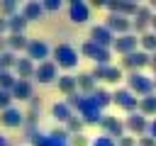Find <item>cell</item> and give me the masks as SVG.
Listing matches in <instances>:
<instances>
[{
  "label": "cell",
  "instance_id": "cell-10",
  "mask_svg": "<svg viewBox=\"0 0 156 146\" xmlns=\"http://www.w3.org/2000/svg\"><path fill=\"white\" fill-rule=\"evenodd\" d=\"M151 17H154V10H151L149 5H144V2H141V5L136 7L134 17H132V29H134V34H144V32L149 29Z\"/></svg>",
  "mask_w": 156,
  "mask_h": 146
},
{
  "label": "cell",
  "instance_id": "cell-23",
  "mask_svg": "<svg viewBox=\"0 0 156 146\" xmlns=\"http://www.w3.org/2000/svg\"><path fill=\"white\" fill-rule=\"evenodd\" d=\"M27 44H29V39H27V34L22 32V34H7L5 36V46L10 49V51H24L27 49Z\"/></svg>",
  "mask_w": 156,
  "mask_h": 146
},
{
  "label": "cell",
  "instance_id": "cell-19",
  "mask_svg": "<svg viewBox=\"0 0 156 146\" xmlns=\"http://www.w3.org/2000/svg\"><path fill=\"white\" fill-rule=\"evenodd\" d=\"M107 12H119V15H127V17H134L139 2L136 0H107L105 2Z\"/></svg>",
  "mask_w": 156,
  "mask_h": 146
},
{
  "label": "cell",
  "instance_id": "cell-25",
  "mask_svg": "<svg viewBox=\"0 0 156 146\" xmlns=\"http://www.w3.org/2000/svg\"><path fill=\"white\" fill-rule=\"evenodd\" d=\"M76 83H78V90H80L83 95H90V92L98 88V80L93 78V73H80V75H76Z\"/></svg>",
  "mask_w": 156,
  "mask_h": 146
},
{
  "label": "cell",
  "instance_id": "cell-8",
  "mask_svg": "<svg viewBox=\"0 0 156 146\" xmlns=\"http://www.w3.org/2000/svg\"><path fill=\"white\" fill-rule=\"evenodd\" d=\"M56 78H58V66L54 63V61H41V63H37V68H34V80L37 83H41V85H49V83H56Z\"/></svg>",
  "mask_w": 156,
  "mask_h": 146
},
{
  "label": "cell",
  "instance_id": "cell-26",
  "mask_svg": "<svg viewBox=\"0 0 156 146\" xmlns=\"http://www.w3.org/2000/svg\"><path fill=\"white\" fill-rule=\"evenodd\" d=\"M24 29H27V19L22 17V12H15L7 17V32L10 34H22Z\"/></svg>",
  "mask_w": 156,
  "mask_h": 146
},
{
  "label": "cell",
  "instance_id": "cell-30",
  "mask_svg": "<svg viewBox=\"0 0 156 146\" xmlns=\"http://www.w3.org/2000/svg\"><path fill=\"white\" fill-rule=\"evenodd\" d=\"M15 63H17V54L15 51H10V49L0 51V71H12Z\"/></svg>",
  "mask_w": 156,
  "mask_h": 146
},
{
  "label": "cell",
  "instance_id": "cell-14",
  "mask_svg": "<svg viewBox=\"0 0 156 146\" xmlns=\"http://www.w3.org/2000/svg\"><path fill=\"white\" fill-rule=\"evenodd\" d=\"M146 127H149V122H146V117H144L139 109L129 112V114H127V119H124V129H127V131H132V134H136V136L146 134Z\"/></svg>",
  "mask_w": 156,
  "mask_h": 146
},
{
  "label": "cell",
  "instance_id": "cell-6",
  "mask_svg": "<svg viewBox=\"0 0 156 146\" xmlns=\"http://www.w3.org/2000/svg\"><path fill=\"white\" fill-rule=\"evenodd\" d=\"M95 80H102V83H119L124 75H122V68L119 66H112V63H95V68L90 71Z\"/></svg>",
  "mask_w": 156,
  "mask_h": 146
},
{
  "label": "cell",
  "instance_id": "cell-5",
  "mask_svg": "<svg viewBox=\"0 0 156 146\" xmlns=\"http://www.w3.org/2000/svg\"><path fill=\"white\" fill-rule=\"evenodd\" d=\"M78 114L85 124H100V119H102V109L95 105V100L90 95H83V100L78 105Z\"/></svg>",
  "mask_w": 156,
  "mask_h": 146
},
{
  "label": "cell",
  "instance_id": "cell-35",
  "mask_svg": "<svg viewBox=\"0 0 156 146\" xmlns=\"http://www.w3.org/2000/svg\"><path fill=\"white\" fill-rule=\"evenodd\" d=\"M90 146H117V144H115V139H112V136L100 134V136H95V139L90 141Z\"/></svg>",
  "mask_w": 156,
  "mask_h": 146
},
{
  "label": "cell",
  "instance_id": "cell-34",
  "mask_svg": "<svg viewBox=\"0 0 156 146\" xmlns=\"http://www.w3.org/2000/svg\"><path fill=\"white\" fill-rule=\"evenodd\" d=\"M68 146H90V141H88V136L80 131V134H71V139H68Z\"/></svg>",
  "mask_w": 156,
  "mask_h": 146
},
{
  "label": "cell",
  "instance_id": "cell-43",
  "mask_svg": "<svg viewBox=\"0 0 156 146\" xmlns=\"http://www.w3.org/2000/svg\"><path fill=\"white\" fill-rule=\"evenodd\" d=\"M105 2H107V0H88V5H90V7H98V10L105 7Z\"/></svg>",
  "mask_w": 156,
  "mask_h": 146
},
{
  "label": "cell",
  "instance_id": "cell-42",
  "mask_svg": "<svg viewBox=\"0 0 156 146\" xmlns=\"http://www.w3.org/2000/svg\"><path fill=\"white\" fill-rule=\"evenodd\" d=\"M149 68L154 71V75H156V51L154 54H149Z\"/></svg>",
  "mask_w": 156,
  "mask_h": 146
},
{
  "label": "cell",
  "instance_id": "cell-28",
  "mask_svg": "<svg viewBox=\"0 0 156 146\" xmlns=\"http://www.w3.org/2000/svg\"><path fill=\"white\" fill-rule=\"evenodd\" d=\"M56 88H58L63 95H68V92H76V90H78L76 75H58V78H56Z\"/></svg>",
  "mask_w": 156,
  "mask_h": 146
},
{
  "label": "cell",
  "instance_id": "cell-1",
  "mask_svg": "<svg viewBox=\"0 0 156 146\" xmlns=\"http://www.w3.org/2000/svg\"><path fill=\"white\" fill-rule=\"evenodd\" d=\"M51 58H54V63H56L58 68L71 71V68H76V66H78L80 54H78L71 44H58V46H54V49H51Z\"/></svg>",
  "mask_w": 156,
  "mask_h": 146
},
{
  "label": "cell",
  "instance_id": "cell-13",
  "mask_svg": "<svg viewBox=\"0 0 156 146\" xmlns=\"http://www.w3.org/2000/svg\"><path fill=\"white\" fill-rule=\"evenodd\" d=\"M0 124H2V127H7V129H17V127H22V124H24V112L10 105V107L0 109Z\"/></svg>",
  "mask_w": 156,
  "mask_h": 146
},
{
  "label": "cell",
  "instance_id": "cell-45",
  "mask_svg": "<svg viewBox=\"0 0 156 146\" xmlns=\"http://www.w3.org/2000/svg\"><path fill=\"white\" fill-rule=\"evenodd\" d=\"M149 29L156 32V12H154V17H151V22H149Z\"/></svg>",
  "mask_w": 156,
  "mask_h": 146
},
{
  "label": "cell",
  "instance_id": "cell-9",
  "mask_svg": "<svg viewBox=\"0 0 156 146\" xmlns=\"http://www.w3.org/2000/svg\"><path fill=\"white\" fill-rule=\"evenodd\" d=\"M112 102H115L117 107H122L124 112H134L136 105H139V97H136L129 88H117V90L112 92Z\"/></svg>",
  "mask_w": 156,
  "mask_h": 146
},
{
  "label": "cell",
  "instance_id": "cell-51",
  "mask_svg": "<svg viewBox=\"0 0 156 146\" xmlns=\"http://www.w3.org/2000/svg\"><path fill=\"white\" fill-rule=\"evenodd\" d=\"M15 2H17V5H20V2H24V0H15Z\"/></svg>",
  "mask_w": 156,
  "mask_h": 146
},
{
  "label": "cell",
  "instance_id": "cell-29",
  "mask_svg": "<svg viewBox=\"0 0 156 146\" xmlns=\"http://www.w3.org/2000/svg\"><path fill=\"white\" fill-rule=\"evenodd\" d=\"M90 97L95 100V105L102 109V107H107V105H112V92L110 90H105V88H95L93 92H90Z\"/></svg>",
  "mask_w": 156,
  "mask_h": 146
},
{
  "label": "cell",
  "instance_id": "cell-12",
  "mask_svg": "<svg viewBox=\"0 0 156 146\" xmlns=\"http://www.w3.org/2000/svg\"><path fill=\"white\" fill-rule=\"evenodd\" d=\"M24 51H27V56H29L34 63H41V61H46V58L51 56V46H49L44 39H32Z\"/></svg>",
  "mask_w": 156,
  "mask_h": 146
},
{
  "label": "cell",
  "instance_id": "cell-21",
  "mask_svg": "<svg viewBox=\"0 0 156 146\" xmlns=\"http://www.w3.org/2000/svg\"><path fill=\"white\" fill-rule=\"evenodd\" d=\"M34 68H37V63L29 58V56H24V58H17V63H15V75L17 78H27V80H32L34 78Z\"/></svg>",
  "mask_w": 156,
  "mask_h": 146
},
{
  "label": "cell",
  "instance_id": "cell-36",
  "mask_svg": "<svg viewBox=\"0 0 156 146\" xmlns=\"http://www.w3.org/2000/svg\"><path fill=\"white\" fill-rule=\"evenodd\" d=\"M80 100H83V92H80V90H76V92H68V95H66V102L71 105V109H78Z\"/></svg>",
  "mask_w": 156,
  "mask_h": 146
},
{
  "label": "cell",
  "instance_id": "cell-2",
  "mask_svg": "<svg viewBox=\"0 0 156 146\" xmlns=\"http://www.w3.org/2000/svg\"><path fill=\"white\" fill-rule=\"evenodd\" d=\"M127 88H129L136 97L149 95V92H154V78L144 75L141 71H129V75H127Z\"/></svg>",
  "mask_w": 156,
  "mask_h": 146
},
{
  "label": "cell",
  "instance_id": "cell-3",
  "mask_svg": "<svg viewBox=\"0 0 156 146\" xmlns=\"http://www.w3.org/2000/svg\"><path fill=\"white\" fill-rule=\"evenodd\" d=\"M78 54L85 56V58H90V61H95V63H110V58H112V49L100 46V44H95L90 39L80 44V51Z\"/></svg>",
  "mask_w": 156,
  "mask_h": 146
},
{
  "label": "cell",
  "instance_id": "cell-15",
  "mask_svg": "<svg viewBox=\"0 0 156 146\" xmlns=\"http://www.w3.org/2000/svg\"><path fill=\"white\" fill-rule=\"evenodd\" d=\"M100 127H102V131H105L107 136H112V139H119V136L127 131V129H124V122L117 119V117H112V114H102Z\"/></svg>",
  "mask_w": 156,
  "mask_h": 146
},
{
  "label": "cell",
  "instance_id": "cell-22",
  "mask_svg": "<svg viewBox=\"0 0 156 146\" xmlns=\"http://www.w3.org/2000/svg\"><path fill=\"white\" fill-rule=\"evenodd\" d=\"M136 109H139L144 117H154V114H156V92L141 95V97H139V105H136Z\"/></svg>",
  "mask_w": 156,
  "mask_h": 146
},
{
  "label": "cell",
  "instance_id": "cell-41",
  "mask_svg": "<svg viewBox=\"0 0 156 146\" xmlns=\"http://www.w3.org/2000/svg\"><path fill=\"white\" fill-rule=\"evenodd\" d=\"M146 134H149L151 139H156V119H151V122H149V127H146Z\"/></svg>",
  "mask_w": 156,
  "mask_h": 146
},
{
  "label": "cell",
  "instance_id": "cell-7",
  "mask_svg": "<svg viewBox=\"0 0 156 146\" xmlns=\"http://www.w3.org/2000/svg\"><path fill=\"white\" fill-rule=\"evenodd\" d=\"M146 66H149V54L141 51V49H136L132 54H124L122 61H119V68L122 71H141Z\"/></svg>",
  "mask_w": 156,
  "mask_h": 146
},
{
  "label": "cell",
  "instance_id": "cell-16",
  "mask_svg": "<svg viewBox=\"0 0 156 146\" xmlns=\"http://www.w3.org/2000/svg\"><path fill=\"white\" fill-rule=\"evenodd\" d=\"M12 100H20V102H29L34 97V88H32V80L27 78H17V83L12 85Z\"/></svg>",
  "mask_w": 156,
  "mask_h": 146
},
{
  "label": "cell",
  "instance_id": "cell-40",
  "mask_svg": "<svg viewBox=\"0 0 156 146\" xmlns=\"http://www.w3.org/2000/svg\"><path fill=\"white\" fill-rule=\"evenodd\" d=\"M136 146H156V139H151L149 134H146V136L141 134V136L136 139Z\"/></svg>",
  "mask_w": 156,
  "mask_h": 146
},
{
  "label": "cell",
  "instance_id": "cell-46",
  "mask_svg": "<svg viewBox=\"0 0 156 146\" xmlns=\"http://www.w3.org/2000/svg\"><path fill=\"white\" fill-rule=\"evenodd\" d=\"M0 146H10V141H7V136H5V134H0Z\"/></svg>",
  "mask_w": 156,
  "mask_h": 146
},
{
  "label": "cell",
  "instance_id": "cell-44",
  "mask_svg": "<svg viewBox=\"0 0 156 146\" xmlns=\"http://www.w3.org/2000/svg\"><path fill=\"white\" fill-rule=\"evenodd\" d=\"M5 32H7V17L0 15V34H5Z\"/></svg>",
  "mask_w": 156,
  "mask_h": 146
},
{
  "label": "cell",
  "instance_id": "cell-20",
  "mask_svg": "<svg viewBox=\"0 0 156 146\" xmlns=\"http://www.w3.org/2000/svg\"><path fill=\"white\" fill-rule=\"evenodd\" d=\"M90 41H95V44H100V46H112V41H115V34L105 27V24H93L90 27Z\"/></svg>",
  "mask_w": 156,
  "mask_h": 146
},
{
  "label": "cell",
  "instance_id": "cell-39",
  "mask_svg": "<svg viewBox=\"0 0 156 146\" xmlns=\"http://www.w3.org/2000/svg\"><path fill=\"white\" fill-rule=\"evenodd\" d=\"M115 144H117V146H136V139H134V136H127V134H122L119 139H115Z\"/></svg>",
  "mask_w": 156,
  "mask_h": 146
},
{
  "label": "cell",
  "instance_id": "cell-18",
  "mask_svg": "<svg viewBox=\"0 0 156 146\" xmlns=\"http://www.w3.org/2000/svg\"><path fill=\"white\" fill-rule=\"evenodd\" d=\"M68 19L73 24H85L90 19V5L83 0V2H73L68 5Z\"/></svg>",
  "mask_w": 156,
  "mask_h": 146
},
{
  "label": "cell",
  "instance_id": "cell-32",
  "mask_svg": "<svg viewBox=\"0 0 156 146\" xmlns=\"http://www.w3.org/2000/svg\"><path fill=\"white\" fill-rule=\"evenodd\" d=\"M63 127H66V131H68V134H80V131L85 129V122H83L80 117H76V114H73Z\"/></svg>",
  "mask_w": 156,
  "mask_h": 146
},
{
  "label": "cell",
  "instance_id": "cell-33",
  "mask_svg": "<svg viewBox=\"0 0 156 146\" xmlns=\"http://www.w3.org/2000/svg\"><path fill=\"white\" fill-rule=\"evenodd\" d=\"M15 12H20L15 0H0V15H2V17H10V15H15Z\"/></svg>",
  "mask_w": 156,
  "mask_h": 146
},
{
  "label": "cell",
  "instance_id": "cell-24",
  "mask_svg": "<svg viewBox=\"0 0 156 146\" xmlns=\"http://www.w3.org/2000/svg\"><path fill=\"white\" fill-rule=\"evenodd\" d=\"M51 117H54L56 122L66 124V122L73 117V109H71L68 102H54V107H51Z\"/></svg>",
  "mask_w": 156,
  "mask_h": 146
},
{
  "label": "cell",
  "instance_id": "cell-38",
  "mask_svg": "<svg viewBox=\"0 0 156 146\" xmlns=\"http://www.w3.org/2000/svg\"><path fill=\"white\" fill-rule=\"evenodd\" d=\"M10 105H12V92L10 90H0V109H5Z\"/></svg>",
  "mask_w": 156,
  "mask_h": 146
},
{
  "label": "cell",
  "instance_id": "cell-4",
  "mask_svg": "<svg viewBox=\"0 0 156 146\" xmlns=\"http://www.w3.org/2000/svg\"><path fill=\"white\" fill-rule=\"evenodd\" d=\"M115 54H119V56H124V54H132V51H136L139 49V34H134V32H124V34H115V41H112V46H110Z\"/></svg>",
  "mask_w": 156,
  "mask_h": 146
},
{
  "label": "cell",
  "instance_id": "cell-27",
  "mask_svg": "<svg viewBox=\"0 0 156 146\" xmlns=\"http://www.w3.org/2000/svg\"><path fill=\"white\" fill-rule=\"evenodd\" d=\"M139 49L146 51V54H154L156 51V32L146 29L144 34H139Z\"/></svg>",
  "mask_w": 156,
  "mask_h": 146
},
{
  "label": "cell",
  "instance_id": "cell-49",
  "mask_svg": "<svg viewBox=\"0 0 156 146\" xmlns=\"http://www.w3.org/2000/svg\"><path fill=\"white\" fill-rule=\"evenodd\" d=\"M154 92H156V75H154Z\"/></svg>",
  "mask_w": 156,
  "mask_h": 146
},
{
  "label": "cell",
  "instance_id": "cell-47",
  "mask_svg": "<svg viewBox=\"0 0 156 146\" xmlns=\"http://www.w3.org/2000/svg\"><path fill=\"white\" fill-rule=\"evenodd\" d=\"M0 51H5V36L0 34Z\"/></svg>",
  "mask_w": 156,
  "mask_h": 146
},
{
  "label": "cell",
  "instance_id": "cell-17",
  "mask_svg": "<svg viewBox=\"0 0 156 146\" xmlns=\"http://www.w3.org/2000/svg\"><path fill=\"white\" fill-rule=\"evenodd\" d=\"M22 17L27 19V22H37V19H41L44 17V5H41V0H24L22 2Z\"/></svg>",
  "mask_w": 156,
  "mask_h": 146
},
{
  "label": "cell",
  "instance_id": "cell-37",
  "mask_svg": "<svg viewBox=\"0 0 156 146\" xmlns=\"http://www.w3.org/2000/svg\"><path fill=\"white\" fill-rule=\"evenodd\" d=\"M41 5H44L46 12H56V10H61L63 0H41Z\"/></svg>",
  "mask_w": 156,
  "mask_h": 146
},
{
  "label": "cell",
  "instance_id": "cell-50",
  "mask_svg": "<svg viewBox=\"0 0 156 146\" xmlns=\"http://www.w3.org/2000/svg\"><path fill=\"white\" fill-rule=\"evenodd\" d=\"M136 2H139V5H141V2H149V0H136Z\"/></svg>",
  "mask_w": 156,
  "mask_h": 146
},
{
  "label": "cell",
  "instance_id": "cell-31",
  "mask_svg": "<svg viewBox=\"0 0 156 146\" xmlns=\"http://www.w3.org/2000/svg\"><path fill=\"white\" fill-rule=\"evenodd\" d=\"M15 83H17L15 71H0V90H12Z\"/></svg>",
  "mask_w": 156,
  "mask_h": 146
},
{
  "label": "cell",
  "instance_id": "cell-11",
  "mask_svg": "<svg viewBox=\"0 0 156 146\" xmlns=\"http://www.w3.org/2000/svg\"><path fill=\"white\" fill-rule=\"evenodd\" d=\"M105 27H107L112 34H124V32H132V17L119 15V12H110V15L105 17Z\"/></svg>",
  "mask_w": 156,
  "mask_h": 146
},
{
  "label": "cell",
  "instance_id": "cell-48",
  "mask_svg": "<svg viewBox=\"0 0 156 146\" xmlns=\"http://www.w3.org/2000/svg\"><path fill=\"white\" fill-rule=\"evenodd\" d=\"M63 2H68V5H73V2H83V0H63Z\"/></svg>",
  "mask_w": 156,
  "mask_h": 146
}]
</instances>
